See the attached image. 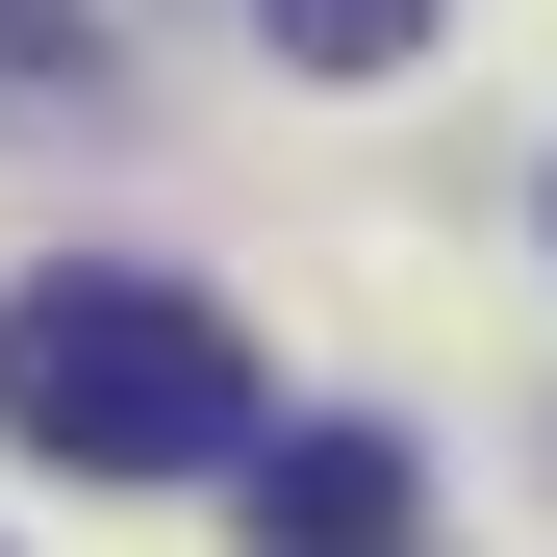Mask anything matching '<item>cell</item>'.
I'll return each instance as SVG.
<instances>
[{
    "instance_id": "6da1fadb",
    "label": "cell",
    "mask_w": 557,
    "mask_h": 557,
    "mask_svg": "<svg viewBox=\"0 0 557 557\" xmlns=\"http://www.w3.org/2000/svg\"><path fill=\"white\" fill-rule=\"evenodd\" d=\"M0 431L51 482H228L253 456V330L203 278H26L0 305Z\"/></svg>"
},
{
    "instance_id": "7a4b0ae2",
    "label": "cell",
    "mask_w": 557,
    "mask_h": 557,
    "mask_svg": "<svg viewBox=\"0 0 557 557\" xmlns=\"http://www.w3.org/2000/svg\"><path fill=\"white\" fill-rule=\"evenodd\" d=\"M253 557H406V431H278V482H253Z\"/></svg>"
},
{
    "instance_id": "3957f363",
    "label": "cell",
    "mask_w": 557,
    "mask_h": 557,
    "mask_svg": "<svg viewBox=\"0 0 557 557\" xmlns=\"http://www.w3.org/2000/svg\"><path fill=\"white\" fill-rule=\"evenodd\" d=\"M431 0H278V76H406Z\"/></svg>"
}]
</instances>
